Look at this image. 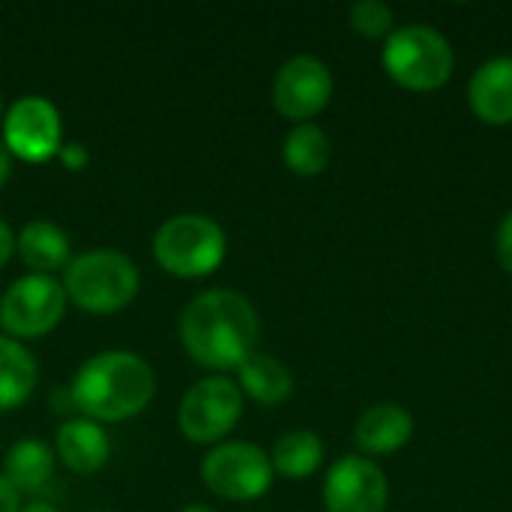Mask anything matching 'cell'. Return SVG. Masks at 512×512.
Returning a JSON list of instances; mask_svg holds the SVG:
<instances>
[{
  "label": "cell",
  "instance_id": "6da1fadb",
  "mask_svg": "<svg viewBox=\"0 0 512 512\" xmlns=\"http://www.w3.org/2000/svg\"><path fill=\"white\" fill-rule=\"evenodd\" d=\"M261 321L255 306L228 288H213L186 303L180 339L192 360L207 369H240L258 345Z\"/></svg>",
  "mask_w": 512,
  "mask_h": 512
},
{
  "label": "cell",
  "instance_id": "e0dca14e",
  "mask_svg": "<svg viewBox=\"0 0 512 512\" xmlns=\"http://www.w3.org/2000/svg\"><path fill=\"white\" fill-rule=\"evenodd\" d=\"M240 390L261 405H282L294 393V378L285 363L270 354H252L240 369Z\"/></svg>",
  "mask_w": 512,
  "mask_h": 512
},
{
  "label": "cell",
  "instance_id": "cb8c5ba5",
  "mask_svg": "<svg viewBox=\"0 0 512 512\" xmlns=\"http://www.w3.org/2000/svg\"><path fill=\"white\" fill-rule=\"evenodd\" d=\"M0 512H21L18 507V489L0 474Z\"/></svg>",
  "mask_w": 512,
  "mask_h": 512
},
{
  "label": "cell",
  "instance_id": "30bf717a",
  "mask_svg": "<svg viewBox=\"0 0 512 512\" xmlns=\"http://www.w3.org/2000/svg\"><path fill=\"white\" fill-rule=\"evenodd\" d=\"M333 96V75L324 60L312 54H297L291 57L273 81V102L282 117L309 123L318 117Z\"/></svg>",
  "mask_w": 512,
  "mask_h": 512
},
{
  "label": "cell",
  "instance_id": "277c9868",
  "mask_svg": "<svg viewBox=\"0 0 512 512\" xmlns=\"http://www.w3.org/2000/svg\"><path fill=\"white\" fill-rule=\"evenodd\" d=\"M384 69L387 75L414 93H432L444 87L453 75L456 57L444 33L429 24L396 27L384 42Z\"/></svg>",
  "mask_w": 512,
  "mask_h": 512
},
{
  "label": "cell",
  "instance_id": "7c38bea8",
  "mask_svg": "<svg viewBox=\"0 0 512 512\" xmlns=\"http://www.w3.org/2000/svg\"><path fill=\"white\" fill-rule=\"evenodd\" d=\"M468 105L486 126L512 123V57L486 60L468 84Z\"/></svg>",
  "mask_w": 512,
  "mask_h": 512
},
{
  "label": "cell",
  "instance_id": "8992f818",
  "mask_svg": "<svg viewBox=\"0 0 512 512\" xmlns=\"http://www.w3.org/2000/svg\"><path fill=\"white\" fill-rule=\"evenodd\" d=\"M273 462L270 456L249 444V441H225L216 444L204 462H201V477L204 486L225 498V501H255L261 498L270 483H273Z\"/></svg>",
  "mask_w": 512,
  "mask_h": 512
},
{
  "label": "cell",
  "instance_id": "ac0fdd59",
  "mask_svg": "<svg viewBox=\"0 0 512 512\" xmlns=\"http://www.w3.org/2000/svg\"><path fill=\"white\" fill-rule=\"evenodd\" d=\"M54 471V453L48 444L36 438H21L6 450L3 459V477L18 489V492H36L48 483Z\"/></svg>",
  "mask_w": 512,
  "mask_h": 512
},
{
  "label": "cell",
  "instance_id": "52a82bcc",
  "mask_svg": "<svg viewBox=\"0 0 512 512\" xmlns=\"http://www.w3.org/2000/svg\"><path fill=\"white\" fill-rule=\"evenodd\" d=\"M243 417V393L225 375H210L192 384L180 402L177 423L180 432L195 444H216Z\"/></svg>",
  "mask_w": 512,
  "mask_h": 512
},
{
  "label": "cell",
  "instance_id": "9c48e42d",
  "mask_svg": "<svg viewBox=\"0 0 512 512\" xmlns=\"http://www.w3.org/2000/svg\"><path fill=\"white\" fill-rule=\"evenodd\" d=\"M0 138L12 156H21L27 162H45L63 147L60 111L45 96H21L9 105Z\"/></svg>",
  "mask_w": 512,
  "mask_h": 512
},
{
  "label": "cell",
  "instance_id": "83f0119b",
  "mask_svg": "<svg viewBox=\"0 0 512 512\" xmlns=\"http://www.w3.org/2000/svg\"><path fill=\"white\" fill-rule=\"evenodd\" d=\"M180 512H216L213 507H204V504H189V507H183Z\"/></svg>",
  "mask_w": 512,
  "mask_h": 512
},
{
  "label": "cell",
  "instance_id": "d4e9b609",
  "mask_svg": "<svg viewBox=\"0 0 512 512\" xmlns=\"http://www.w3.org/2000/svg\"><path fill=\"white\" fill-rule=\"evenodd\" d=\"M12 249H15V234H12V228L6 222H0V267L9 261Z\"/></svg>",
  "mask_w": 512,
  "mask_h": 512
},
{
  "label": "cell",
  "instance_id": "f1b7e54d",
  "mask_svg": "<svg viewBox=\"0 0 512 512\" xmlns=\"http://www.w3.org/2000/svg\"><path fill=\"white\" fill-rule=\"evenodd\" d=\"M0 108H3V93H0Z\"/></svg>",
  "mask_w": 512,
  "mask_h": 512
},
{
  "label": "cell",
  "instance_id": "7a4b0ae2",
  "mask_svg": "<svg viewBox=\"0 0 512 512\" xmlns=\"http://www.w3.org/2000/svg\"><path fill=\"white\" fill-rule=\"evenodd\" d=\"M156 393L150 363L132 351H102L90 357L69 384L72 405L96 423H117L141 414Z\"/></svg>",
  "mask_w": 512,
  "mask_h": 512
},
{
  "label": "cell",
  "instance_id": "9a60e30c",
  "mask_svg": "<svg viewBox=\"0 0 512 512\" xmlns=\"http://www.w3.org/2000/svg\"><path fill=\"white\" fill-rule=\"evenodd\" d=\"M15 249L33 273H45V276H51V270H66V264L72 261L66 231L48 219L27 222L15 237Z\"/></svg>",
  "mask_w": 512,
  "mask_h": 512
},
{
  "label": "cell",
  "instance_id": "8fae6325",
  "mask_svg": "<svg viewBox=\"0 0 512 512\" xmlns=\"http://www.w3.org/2000/svg\"><path fill=\"white\" fill-rule=\"evenodd\" d=\"M390 501V486L384 471L363 456L339 459L324 480V510L327 512H384Z\"/></svg>",
  "mask_w": 512,
  "mask_h": 512
},
{
  "label": "cell",
  "instance_id": "5b68a950",
  "mask_svg": "<svg viewBox=\"0 0 512 512\" xmlns=\"http://www.w3.org/2000/svg\"><path fill=\"white\" fill-rule=\"evenodd\" d=\"M225 252L228 240L222 225L201 213L171 216L153 234V258L159 261L162 270L183 279L210 276L225 261Z\"/></svg>",
  "mask_w": 512,
  "mask_h": 512
},
{
  "label": "cell",
  "instance_id": "ba28073f",
  "mask_svg": "<svg viewBox=\"0 0 512 512\" xmlns=\"http://www.w3.org/2000/svg\"><path fill=\"white\" fill-rule=\"evenodd\" d=\"M63 282L45 273H27L9 285L0 300V324L9 336L39 339L51 333L66 312Z\"/></svg>",
  "mask_w": 512,
  "mask_h": 512
},
{
  "label": "cell",
  "instance_id": "2e32d148",
  "mask_svg": "<svg viewBox=\"0 0 512 512\" xmlns=\"http://www.w3.org/2000/svg\"><path fill=\"white\" fill-rule=\"evenodd\" d=\"M39 369L33 354L9 336H0V411L24 405L36 387Z\"/></svg>",
  "mask_w": 512,
  "mask_h": 512
},
{
  "label": "cell",
  "instance_id": "4316f807",
  "mask_svg": "<svg viewBox=\"0 0 512 512\" xmlns=\"http://www.w3.org/2000/svg\"><path fill=\"white\" fill-rule=\"evenodd\" d=\"M21 512H60V510H54L51 504H30V507H24Z\"/></svg>",
  "mask_w": 512,
  "mask_h": 512
},
{
  "label": "cell",
  "instance_id": "484cf974",
  "mask_svg": "<svg viewBox=\"0 0 512 512\" xmlns=\"http://www.w3.org/2000/svg\"><path fill=\"white\" fill-rule=\"evenodd\" d=\"M9 174H12V153H9V147L3 144V138H0V186L9 180Z\"/></svg>",
  "mask_w": 512,
  "mask_h": 512
},
{
  "label": "cell",
  "instance_id": "44dd1931",
  "mask_svg": "<svg viewBox=\"0 0 512 512\" xmlns=\"http://www.w3.org/2000/svg\"><path fill=\"white\" fill-rule=\"evenodd\" d=\"M351 18V27L366 36V39H381V36H390L396 30L393 24V9L381 0H360L351 6L348 12Z\"/></svg>",
  "mask_w": 512,
  "mask_h": 512
},
{
  "label": "cell",
  "instance_id": "5bb4252c",
  "mask_svg": "<svg viewBox=\"0 0 512 512\" xmlns=\"http://www.w3.org/2000/svg\"><path fill=\"white\" fill-rule=\"evenodd\" d=\"M57 456L75 474L99 471L111 456V441L96 420L75 417L57 429Z\"/></svg>",
  "mask_w": 512,
  "mask_h": 512
},
{
  "label": "cell",
  "instance_id": "603a6c76",
  "mask_svg": "<svg viewBox=\"0 0 512 512\" xmlns=\"http://www.w3.org/2000/svg\"><path fill=\"white\" fill-rule=\"evenodd\" d=\"M60 159H63V165L69 168V171H81L84 165H87V159H90V153L84 150V144H63L60 147V153H57Z\"/></svg>",
  "mask_w": 512,
  "mask_h": 512
},
{
  "label": "cell",
  "instance_id": "4fadbf2b",
  "mask_svg": "<svg viewBox=\"0 0 512 512\" xmlns=\"http://www.w3.org/2000/svg\"><path fill=\"white\" fill-rule=\"evenodd\" d=\"M414 438V417L393 402L369 408L354 429V444L366 456H390L399 453Z\"/></svg>",
  "mask_w": 512,
  "mask_h": 512
},
{
  "label": "cell",
  "instance_id": "ffe728a7",
  "mask_svg": "<svg viewBox=\"0 0 512 512\" xmlns=\"http://www.w3.org/2000/svg\"><path fill=\"white\" fill-rule=\"evenodd\" d=\"M285 165L300 177H318L330 165V138L315 123H297L282 144Z\"/></svg>",
  "mask_w": 512,
  "mask_h": 512
},
{
  "label": "cell",
  "instance_id": "d6986e66",
  "mask_svg": "<svg viewBox=\"0 0 512 512\" xmlns=\"http://www.w3.org/2000/svg\"><path fill=\"white\" fill-rule=\"evenodd\" d=\"M270 462H273L276 474H282L288 480H306L324 462V441L309 429L288 432V435H282L276 441V447L270 453Z\"/></svg>",
  "mask_w": 512,
  "mask_h": 512
},
{
  "label": "cell",
  "instance_id": "7402d4cb",
  "mask_svg": "<svg viewBox=\"0 0 512 512\" xmlns=\"http://www.w3.org/2000/svg\"><path fill=\"white\" fill-rule=\"evenodd\" d=\"M495 249H498V261L501 267L512 276V210L501 219L498 225V237H495Z\"/></svg>",
  "mask_w": 512,
  "mask_h": 512
},
{
  "label": "cell",
  "instance_id": "3957f363",
  "mask_svg": "<svg viewBox=\"0 0 512 512\" xmlns=\"http://www.w3.org/2000/svg\"><path fill=\"white\" fill-rule=\"evenodd\" d=\"M63 291L78 309L111 315L138 294V267L117 249H90L66 264Z\"/></svg>",
  "mask_w": 512,
  "mask_h": 512
}]
</instances>
